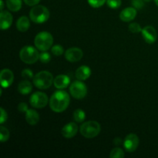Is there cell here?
<instances>
[{
    "instance_id": "obj_11",
    "label": "cell",
    "mask_w": 158,
    "mask_h": 158,
    "mask_svg": "<svg viewBox=\"0 0 158 158\" xmlns=\"http://www.w3.org/2000/svg\"><path fill=\"white\" fill-rule=\"evenodd\" d=\"M142 36H143V40L147 43L149 44H152L154 43L157 40V33L156 29H154L153 26H145L143 29H142L141 31Z\"/></svg>"
},
{
    "instance_id": "obj_34",
    "label": "cell",
    "mask_w": 158,
    "mask_h": 158,
    "mask_svg": "<svg viewBox=\"0 0 158 158\" xmlns=\"http://www.w3.org/2000/svg\"><path fill=\"white\" fill-rule=\"evenodd\" d=\"M40 1H41V0H24L25 3L29 6H36L37 4H39V2H40Z\"/></svg>"
},
{
    "instance_id": "obj_25",
    "label": "cell",
    "mask_w": 158,
    "mask_h": 158,
    "mask_svg": "<svg viewBox=\"0 0 158 158\" xmlns=\"http://www.w3.org/2000/svg\"><path fill=\"white\" fill-rule=\"evenodd\" d=\"M89 6L93 8H100L103 6L106 0H87Z\"/></svg>"
},
{
    "instance_id": "obj_10",
    "label": "cell",
    "mask_w": 158,
    "mask_h": 158,
    "mask_svg": "<svg viewBox=\"0 0 158 158\" xmlns=\"http://www.w3.org/2000/svg\"><path fill=\"white\" fill-rule=\"evenodd\" d=\"M83 51L78 47H71L65 52V58L71 63L80 61L83 58Z\"/></svg>"
},
{
    "instance_id": "obj_20",
    "label": "cell",
    "mask_w": 158,
    "mask_h": 158,
    "mask_svg": "<svg viewBox=\"0 0 158 158\" xmlns=\"http://www.w3.org/2000/svg\"><path fill=\"white\" fill-rule=\"evenodd\" d=\"M32 86L29 80H23L22 82H20L18 86V91L23 95L29 94L32 91Z\"/></svg>"
},
{
    "instance_id": "obj_32",
    "label": "cell",
    "mask_w": 158,
    "mask_h": 158,
    "mask_svg": "<svg viewBox=\"0 0 158 158\" xmlns=\"http://www.w3.org/2000/svg\"><path fill=\"white\" fill-rule=\"evenodd\" d=\"M0 110H1V117H0V123L2 124L7 120V113L6 111L3 109L2 107L0 108Z\"/></svg>"
},
{
    "instance_id": "obj_35",
    "label": "cell",
    "mask_w": 158,
    "mask_h": 158,
    "mask_svg": "<svg viewBox=\"0 0 158 158\" xmlns=\"http://www.w3.org/2000/svg\"><path fill=\"white\" fill-rule=\"evenodd\" d=\"M122 143H123V141L122 140L121 138H120V137H117V138H115L114 140V143L116 146H119V145L121 144Z\"/></svg>"
},
{
    "instance_id": "obj_13",
    "label": "cell",
    "mask_w": 158,
    "mask_h": 158,
    "mask_svg": "<svg viewBox=\"0 0 158 158\" xmlns=\"http://www.w3.org/2000/svg\"><path fill=\"white\" fill-rule=\"evenodd\" d=\"M77 132H78V126L77 123L74 122H70V123H67L63 127L61 131V134L65 138H73L77 135Z\"/></svg>"
},
{
    "instance_id": "obj_37",
    "label": "cell",
    "mask_w": 158,
    "mask_h": 158,
    "mask_svg": "<svg viewBox=\"0 0 158 158\" xmlns=\"http://www.w3.org/2000/svg\"><path fill=\"white\" fill-rule=\"evenodd\" d=\"M154 1H155V3H156V5H157V6H158V0H154Z\"/></svg>"
},
{
    "instance_id": "obj_23",
    "label": "cell",
    "mask_w": 158,
    "mask_h": 158,
    "mask_svg": "<svg viewBox=\"0 0 158 158\" xmlns=\"http://www.w3.org/2000/svg\"><path fill=\"white\" fill-rule=\"evenodd\" d=\"M9 138V131L5 127H0V141L2 143L6 142Z\"/></svg>"
},
{
    "instance_id": "obj_7",
    "label": "cell",
    "mask_w": 158,
    "mask_h": 158,
    "mask_svg": "<svg viewBox=\"0 0 158 158\" xmlns=\"http://www.w3.org/2000/svg\"><path fill=\"white\" fill-rule=\"evenodd\" d=\"M69 93L73 98L81 100L86 97L87 94V88L85 83L81 80H77L72 83L69 86Z\"/></svg>"
},
{
    "instance_id": "obj_22",
    "label": "cell",
    "mask_w": 158,
    "mask_h": 158,
    "mask_svg": "<svg viewBox=\"0 0 158 158\" xmlns=\"http://www.w3.org/2000/svg\"><path fill=\"white\" fill-rule=\"evenodd\" d=\"M86 118V114L84 111L81 109H77L73 113V119L77 123H82L85 120Z\"/></svg>"
},
{
    "instance_id": "obj_29",
    "label": "cell",
    "mask_w": 158,
    "mask_h": 158,
    "mask_svg": "<svg viewBox=\"0 0 158 158\" xmlns=\"http://www.w3.org/2000/svg\"><path fill=\"white\" fill-rule=\"evenodd\" d=\"M106 4L111 9H118L121 6V0H106Z\"/></svg>"
},
{
    "instance_id": "obj_27",
    "label": "cell",
    "mask_w": 158,
    "mask_h": 158,
    "mask_svg": "<svg viewBox=\"0 0 158 158\" xmlns=\"http://www.w3.org/2000/svg\"><path fill=\"white\" fill-rule=\"evenodd\" d=\"M128 28H129V30L133 33H138L142 31L141 26L137 23H131L128 26Z\"/></svg>"
},
{
    "instance_id": "obj_24",
    "label": "cell",
    "mask_w": 158,
    "mask_h": 158,
    "mask_svg": "<svg viewBox=\"0 0 158 158\" xmlns=\"http://www.w3.org/2000/svg\"><path fill=\"white\" fill-rule=\"evenodd\" d=\"M123 157H124V152L120 148H114L110 154V158H122Z\"/></svg>"
},
{
    "instance_id": "obj_14",
    "label": "cell",
    "mask_w": 158,
    "mask_h": 158,
    "mask_svg": "<svg viewBox=\"0 0 158 158\" xmlns=\"http://www.w3.org/2000/svg\"><path fill=\"white\" fill-rule=\"evenodd\" d=\"M12 15L8 11H2L0 13V27L2 30H6L12 23Z\"/></svg>"
},
{
    "instance_id": "obj_31",
    "label": "cell",
    "mask_w": 158,
    "mask_h": 158,
    "mask_svg": "<svg viewBox=\"0 0 158 158\" xmlns=\"http://www.w3.org/2000/svg\"><path fill=\"white\" fill-rule=\"evenodd\" d=\"M132 5L136 9H140L144 6L143 0H132Z\"/></svg>"
},
{
    "instance_id": "obj_30",
    "label": "cell",
    "mask_w": 158,
    "mask_h": 158,
    "mask_svg": "<svg viewBox=\"0 0 158 158\" xmlns=\"http://www.w3.org/2000/svg\"><path fill=\"white\" fill-rule=\"evenodd\" d=\"M22 77L25 79H27V80H31V79H33L34 76L31 69H25L22 71Z\"/></svg>"
},
{
    "instance_id": "obj_12",
    "label": "cell",
    "mask_w": 158,
    "mask_h": 158,
    "mask_svg": "<svg viewBox=\"0 0 158 158\" xmlns=\"http://www.w3.org/2000/svg\"><path fill=\"white\" fill-rule=\"evenodd\" d=\"M14 80V74L10 69H4L0 73V82L3 88H8L12 85Z\"/></svg>"
},
{
    "instance_id": "obj_4",
    "label": "cell",
    "mask_w": 158,
    "mask_h": 158,
    "mask_svg": "<svg viewBox=\"0 0 158 158\" xmlns=\"http://www.w3.org/2000/svg\"><path fill=\"white\" fill-rule=\"evenodd\" d=\"M35 46L40 51H47L52 48L53 37L48 32H41L37 34L34 40Z\"/></svg>"
},
{
    "instance_id": "obj_17",
    "label": "cell",
    "mask_w": 158,
    "mask_h": 158,
    "mask_svg": "<svg viewBox=\"0 0 158 158\" xmlns=\"http://www.w3.org/2000/svg\"><path fill=\"white\" fill-rule=\"evenodd\" d=\"M91 69L90 68L86 66H82L79 67L76 71L75 76L77 80H86L90 77Z\"/></svg>"
},
{
    "instance_id": "obj_18",
    "label": "cell",
    "mask_w": 158,
    "mask_h": 158,
    "mask_svg": "<svg viewBox=\"0 0 158 158\" xmlns=\"http://www.w3.org/2000/svg\"><path fill=\"white\" fill-rule=\"evenodd\" d=\"M26 120L29 125H35L40 121V115L35 110L29 109L26 112Z\"/></svg>"
},
{
    "instance_id": "obj_8",
    "label": "cell",
    "mask_w": 158,
    "mask_h": 158,
    "mask_svg": "<svg viewBox=\"0 0 158 158\" xmlns=\"http://www.w3.org/2000/svg\"><path fill=\"white\" fill-rule=\"evenodd\" d=\"M49 98L47 95L43 92H35L30 97L29 103L31 106L36 109H41L48 104Z\"/></svg>"
},
{
    "instance_id": "obj_33",
    "label": "cell",
    "mask_w": 158,
    "mask_h": 158,
    "mask_svg": "<svg viewBox=\"0 0 158 158\" xmlns=\"http://www.w3.org/2000/svg\"><path fill=\"white\" fill-rule=\"evenodd\" d=\"M18 110L20 111V112L25 113V112H26V111H27L29 109H28L27 104H26V103H23V102H22V103H20L18 105Z\"/></svg>"
},
{
    "instance_id": "obj_5",
    "label": "cell",
    "mask_w": 158,
    "mask_h": 158,
    "mask_svg": "<svg viewBox=\"0 0 158 158\" xmlns=\"http://www.w3.org/2000/svg\"><path fill=\"white\" fill-rule=\"evenodd\" d=\"M100 124L95 120H89L80 126V134L82 136L88 139L96 137L100 133Z\"/></svg>"
},
{
    "instance_id": "obj_26",
    "label": "cell",
    "mask_w": 158,
    "mask_h": 158,
    "mask_svg": "<svg viewBox=\"0 0 158 158\" xmlns=\"http://www.w3.org/2000/svg\"><path fill=\"white\" fill-rule=\"evenodd\" d=\"M51 52L55 56H61L64 52V50H63V48L62 46L55 45V46H52V48H51Z\"/></svg>"
},
{
    "instance_id": "obj_6",
    "label": "cell",
    "mask_w": 158,
    "mask_h": 158,
    "mask_svg": "<svg viewBox=\"0 0 158 158\" xmlns=\"http://www.w3.org/2000/svg\"><path fill=\"white\" fill-rule=\"evenodd\" d=\"M37 48L32 46H24L19 52L20 60L26 64H33L40 60V53L37 51Z\"/></svg>"
},
{
    "instance_id": "obj_9",
    "label": "cell",
    "mask_w": 158,
    "mask_h": 158,
    "mask_svg": "<svg viewBox=\"0 0 158 158\" xmlns=\"http://www.w3.org/2000/svg\"><path fill=\"white\" fill-rule=\"evenodd\" d=\"M139 138L135 134H130L123 140V147L127 152L132 153L137 149L139 145Z\"/></svg>"
},
{
    "instance_id": "obj_36",
    "label": "cell",
    "mask_w": 158,
    "mask_h": 158,
    "mask_svg": "<svg viewBox=\"0 0 158 158\" xmlns=\"http://www.w3.org/2000/svg\"><path fill=\"white\" fill-rule=\"evenodd\" d=\"M0 6H1V12L3 11V8H4V2L2 0H0Z\"/></svg>"
},
{
    "instance_id": "obj_38",
    "label": "cell",
    "mask_w": 158,
    "mask_h": 158,
    "mask_svg": "<svg viewBox=\"0 0 158 158\" xmlns=\"http://www.w3.org/2000/svg\"><path fill=\"white\" fill-rule=\"evenodd\" d=\"M143 1H144V2H151V0H143Z\"/></svg>"
},
{
    "instance_id": "obj_16",
    "label": "cell",
    "mask_w": 158,
    "mask_h": 158,
    "mask_svg": "<svg viewBox=\"0 0 158 158\" xmlns=\"http://www.w3.org/2000/svg\"><path fill=\"white\" fill-rule=\"evenodd\" d=\"M137 14V12L135 8L128 7L121 11V12L120 13V19L123 22L128 23V22H131L132 20H134L135 19Z\"/></svg>"
},
{
    "instance_id": "obj_19",
    "label": "cell",
    "mask_w": 158,
    "mask_h": 158,
    "mask_svg": "<svg viewBox=\"0 0 158 158\" xmlns=\"http://www.w3.org/2000/svg\"><path fill=\"white\" fill-rule=\"evenodd\" d=\"M29 27H30V21H29L28 17L23 15L17 20L16 28L20 32H26L29 29Z\"/></svg>"
},
{
    "instance_id": "obj_28",
    "label": "cell",
    "mask_w": 158,
    "mask_h": 158,
    "mask_svg": "<svg viewBox=\"0 0 158 158\" xmlns=\"http://www.w3.org/2000/svg\"><path fill=\"white\" fill-rule=\"evenodd\" d=\"M51 56L46 51H43L42 53L40 54V60L43 63H47L50 61Z\"/></svg>"
},
{
    "instance_id": "obj_3",
    "label": "cell",
    "mask_w": 158,
    "mask_h": 158,
    "mask_svg": "<svg viewBox=\"0 0 158 158\" xmlns=\"http://www.w3.org/2000/svg\"><path fill=\"white\" fill-rule=\"evenodd\" d=\"M49 11L46 6L36 5L34 6L29 12V18L33 23L42 24L44 23L49 19Z\"/></svg>"
},
{
    "instance_id": "obj_21",
    "label": "cell",
    "mask_w": 158,
    "mask_h": 158,
    "mask_svg": "<svg viewBox=\"0 0 158 158\" xmlns=\"http://www.w3.org/2000/svg\"><path fill=\"white\" fill-rule=\"evenodd\" d=\"M6 6L12 12H18L22 8V0H6Z\"/></svg>"
},
{
    "instance_id": "obj_1",
    "label": "cell",
    "mask_w": 158,
    "mask_h": 158,
    "mask_svg": "<svg viewBox=\"0 0 158 158\" xmlns=\"http://www.w3.org/2000/svg\"><path fill=\"white\" fill-rule=\"evenodd\" d=\"M69 96L66 91H56L50 97L49 106L51 110L56 113H61L66 110L69 104Z\"/></svg>"
},
{
    "instance_id": "obj_15",
    "label": "cell",
    "mask_w": 158,
    "mask_h": 158,
    "mask_svg": "<svg viewBox=\"0 0 158 158\" xmlns=\"http://www.w3.org/2000/svg\"><path fill=\"white\" fill-rule=\"evenodd\" d=\"M69 83H70L69 77L64 74L58 75L57 77H56V78H54L53 80L54 86L59 89H66V87H68Z\"/></svg>"
},
{
    "instance_id": "obj_2",
    "label": "cell",
    "mask_w": 158,
    "mask_h": 158,
    "mask_svg": "<svg viewBox=\"0 0 158 158\" xmlns=\"http://www.w3.org/2000/svg\"><path fill=\"white\" fill-rule=\"evenodd\" d=\"M53 76L48 71H41L34 76L32 81L35 87L40 89H46L53 83Z\"/></svg>"
}]
</instances>
